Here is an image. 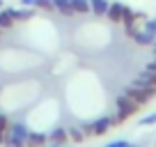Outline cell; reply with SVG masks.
I'll return each mask as SVG.
<instances>
[{
	"mask_svg": "<svg viewBox=\"0 0 156 147\" xmlns=\"http://www.w3.org/2000/svg\"><path fill=\"white\" fill-rule=\"evenodd\" d=\"M115 108H117V113L112 115V127H117V124H122V122H126L129 117H133V115L140 110V106H138L136 101H133L131 97H126V94H119V97L115 99Z\"/></svg>",
	"mask_w": 156,
	"mask_h": 147,
	"instance_id": "cell-1",
	"label": "cell"
},
{
	"mask_svg": "<svg viewBox=\"0 0 156 147\" xmlns=\"http://www.w3.org/2000/svg\"><path fill=\"white\" fill-rule=\"evenodd\" d=\"M28 133H30V129L23 122H12L9 131H7V138H5V147H25Z\"/></svg>",
	"mask_w": 156,
	"mask_h": 147,
	"instance_id": "cell-2",
	"label": "cell"
},
{
	"mask_svg": "<svg viewBox=\"0 0 156 147\" xmlns=\"http://www.w3.org/2000/svg\"><path fill=\"white\" fill-rule=\"evenodd\" d=\"M124 94H126V97H131L133 101L138 103V106H145V103H149L151 99L156 97V90H145V88H136V85H129V88L124 90Z\"/></svg>",
	"mask_w": 156,
	"mask_h": 147,
	"instance_id": "cell-3",
	"label": "cell"
},
{
	"mask_svg": "<svg viewBox=\"0 0 156 147\" xmlns=\"http://www.w3.org/2000/svg\"><path fill=\"white\" fill-rule=\"evenodd\" d=\"M122 14H124V2H110L106 12V19L112 23H122Z\"/></svg>",
	"mask_w": 156,
	"mask_h": 147,
	"instance_id": "cell-4",
	"label": "cell"
},
{
	"mask_svg": "<svg viewBox=\"0 0 156 147\" xmlns=\"http://www.w3.org/2000/svg\"><path fill=\"white\" fill-rule=\"evenodd\" d=\"M14 7H2L0 9V32L2 30H9L12 25H14Z\"/></svg>",
	"mask_w": 156,
	"mask_h": 147,
	"instance_id": "cell-5",
	"label": "cell"
},
{
	"mask_svg": "<svg viewBox=\"0 0 156 147\" xmlns=\"http://www.w3.org/2000/svg\"><path fill=\"white\" fill-rule=\"evenodd\" d=\"M110 127H112V120L108 117H99V120H94L92 122V133L94 136H103V133H108L110 131Z\"/></svg>",
	"mask_w": 156,
	"mask_h": 147,
	"instance_id": "cell-6",
	"label": "cell"
},
{
	"mask_svg": "<svg viewBox=\"0 0 156 147\" xmlns=\"http://www.w3.org/2000/svg\"><path fill=\"white\" fill-rule=\"evenodd\" d=\"M23 7H32V9H44V12H55L53 0H21Z\"/></svg>",
	"mask_w": 156,
	"mask_h": 147,
	"instance_id": "cell-7",
	"label": "cell"
},
{
	"mask_svg": "<svg viewBox=\"0 0 156 147\" xmlns=\"http://www.w3.org/2000/svg\"><path fill=\"white\" fill-rule=\"evenodd\" d=\"M46 142H48L46 133H41V131H30V133H28V140H25V147H44Z\"/></svg>",
	"mask_w": 156,
	"mask_h": 147,
	"instance_id": "cell-8",
	"label": "cell"
},
{
	"mask_svg": "<svg viewBox=\"0 0 156 147\" xmlns=\"http://www.w3.org/2000/svg\"><path fill=\"white\" fill-rule=\"evenodd\" d=\"M48 142H69V133H67V127H55L51 129V133H46Z\"/></svg>",
	"mask_w": 156,
	"mask_h": 147,
	"instance_id": "cell-9",
	"label": "cell"
},
{
	"mask_svg": "<svg viewBox=\"0 0 156 147\" xmlns=\"http://www.w3.org/2000/svg\"><path fill=\"white\" fill-rule=\"evenodd\" d=\"M131 39L136 41V44H140V46H154L156 37H154V34H149V32H147V30H138V32L133 34Z\"/></svg>",
	"mask_w": 156,
	"mask_h": 147,
	"instance_id": "cell-10",
	"label": "cell"
},
{
	"mask_svg": "<svg viewBox=\"0 0 156 147\" xmlns=\"http://www.w3.org/2000/svg\"><path fill=\"white\" fill-rule=\"evenodd\" d=\"M53 7H55V12H60L62 16H73L76 12H73V7H71V0H53Z\"/></svg>",
	"mask_w": 156,
	"mask_h": 147,
	"instance_id": "cell-11",
	"label": "cell"
},
{
	"mask_svg": "<svg viewBox=\"0 0 156 147\" xmlns=\"http://www.w3.org/2000/svg\"><path fill=\"white\" fill-rule=\"evenodd\" d=\"M108 0H90V12H92L94 16H106L108 12Z\"/></svg>",
	"mask_w": 156,
	"mask_h": 147,
	"instance_id": "cell-12",
	"label": "cell"
},
{
	"mask_svg": "<svg viewBox=\"0 0 156 147\" xmlns=\"http://www.w3.org/2000/svg\"><path fill=\"white\" fill-rule=\"evenodd\" d=\"M30 19H34V9H32V7L14 9V21H30Z\"/></svg>",
	"mask_w": 156,
	"mask_h": 147,
	"instance_id": "cell-13",
	"label": "cell"
},
{
	"mask_svg": "<svg viewBox=\"0 0 156 147\" xmlns=\"http://www.w3.org/2000/svg\"><path fill=\"white\" fill-rule=\"evenodd\" d=\"M67 133H69V142H83L85 140V133L80 127H67Z\"/></svg>",
	"mask_w": 156,
	"mask_h": 147,
	"instance_id": "cell-14",
	"label": "cell"
},
{
	"mask_svg": "<svg viewBox=\"0 0 156 147\" xmlns=\"http://www.w3.org/2000/svg\"><path fill=\"white\" fill-rule=\"evenodd\" d=\"M9 117L5 113H0V145H5V138H7V131H9Z\"/></svg>",
	"mask_w": 156,
	"mask_h": 147,
	"instance_id": "cell-15",
	"label": "cell"
},
{
	"mask_svg": "<svg viewBox=\"0 0 156 147\" xmlns=\"http://www.w3.org/2000/svg\"><path fill=\"white\" fill-rule=\"evenodd\" d=\"M71 7L76 14H90V0H71Z\"/></svg>",
	"mask_w": 156,
	"mask_h": 147,
	"instance_id": "cell-16",
	"label": "cell"
},
{
	"mask_svg": "<svg viewBox=\"0 0 156 147\" xmlns=\"http://www.w3.org/2000/svg\"><path fill=\"white\" fill-rule=\"evenodd\" d=\"M142 30H147L149 34L156 37V19H145V28H142Z\"/></svg>",
	"mask_w": 156,
	"mask_h": 147,
	"instance_id": "cell-17",
	"label": "cell"
},
{
	"mask_svg": "<svg viewBox=\"0 0 156 147\" xmlns=\"http://www.w3.org/2000/svg\"><path fill=\"white\" fill-rule=\"evenodd\" d=\"M140 124H145V127H149V124H156V113H149V115H145V117L140 120Z\"/></svg>",
	"mask_w": 156,
	"mask_h": 147,
	"instance_id": "cell-18",
	"label": "cell"
},
{
	"mask_svg": "<svg viewBox=\"0 0 156 147\" xmlns=\"http://www.w3.org/2000/svg\"><path fill=\"white\" fill-rule=\"evenodd\" d=\"M80 129H83L85 138H92L94 136V133H92V122H83V124H80Z\"/></svg>",
	"mask_w": 156,
	"mask_h": 147,
	"instance_id": "cell-19",
	"label": "cell"
},
{
	"mask_svg": "<svg viewBox=\"0 0 156 147\" xmlns=\"http://www.w3.org/2000/svg\"><path fill=\"white\" fill-rule=\"evenodd\" d=\"M129 145H131L129 140H112V142H108L106 147H129Z\"/></svg>",
	"mask_w": 156,
	"mask_h": 147,
	"instance_id": "cell-20",
	"label": "cell"
},
{
	"mask_svg": "<svg viewBox=\"0 0 156 147\" xmlns=\"http://www.w3.org/2000/svg\"><path fill=\"white\" fill-rule=\"evenodd\" d=\"M44 147H71L69 142H46Z\"/></svg>",
	"mask_w": 156,
	"mask_h": 147,
	"instance_id": "cell-21",
	"label": "cell"
},
{
	"mask_svg": "<svg viewBox=\"0 0 156 147\" xmlns=\"http://www.w3.org/2000/svg\"><path fill=\"white\" fill-rule=\"evenodd\" d=\"M147 69H149V71H156V58H154V60H151V62H149V64H147Z\"/></svg>",
	"mask_w": 156,
	"mask_h": 147,
	"instance_id": "cell-22",
	"label": "cell"
},
{
	"mask_svg": "<svg viewBox=\"0 0 156 147\" xmlns=\"http://www.w3.org/2000/svg\"><path fill=\"white\" fill-rule=\"evenodd\" d=\"M154 55H156V41H154Z\"/></svg>",
	"mask_w": 156,
	"mask_h": 147,
	"instance_id": "cell-23",
	"label": "cell"
},
{
	"mask_svg": "<svg viewBox=\"0 0 156 147\" xmlns=\"http://www.w3.org/2000/svg\"><path fill=\"white\" fill-rule=\"evenodd\" d=\"M129 147H140V145H129Z\"/></svg>",
	"mask_w": 156,
	"mask_h": 147,
	"instance_id": "cell-24",
	"label": "cell"
},
{
	"mask_svg": "<svg viewBox=\"0 0 156 147\" xmlns=\"http://www.w3.org/2000/svg\"><path fill=\"white\" fill-rule=\"evenodd\" d=\"M0 9H2V0H0Z\"/></svg>",
	"mask_w": 156,
	"mask_h": 147,
	"instance_id": "cell-25",
	"label": "cell"
}]
</instances>
